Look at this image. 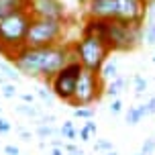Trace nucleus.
<instances>
[{
	"label": "nucleus",
	"mask_w": 155,
	"mask_h": 155,
	"mask_svg": "<svg viewBox=\"0 0 155 155\" xmlns=\"http://www.w3.org/2000/svg\"><path fill=\"white\" fill-rule=\"evenodd\" d=\"M149 6L147 0H116V18L143 27L149 18Z\"/></svg>",
	"instance_id": "obj_8"
},
{
	"label": "nucleus",
	"mask_w": 155,
	"mask_h": 155,
	"mask_svg": "<svg viewBox=\"0 0 155 155\" xmlns=\"http://www.w3.org/2000/svg\"><path fill=\"white\" fill-rule=\"evenodd\" d=\"M0 76H2V74H0Z\"/></svg>",
	"instance_id": "obj_43"
},
{
	"label": "nucleus",
	"mask_w": 155,
	"mask_h": 155,
	"mask_svg": "<svg viewBox=\"0 0 155 155\" xmlns=\"http://www.w3.org/2000/svg\"><path fill=\"white\" fill-rule=\"evenodd\" d=\"M149 112H147V104H137V106H131L129 112H127V123L129 124H137L141 123V118H145Z\"/></svg>",
	"instance_id": "obj_13"
},
{
	"label": "nucleus",
	"mask_w": 155,
	"mask_h": 155,
	"mask_svg": "<svg viewBox=\"0 0 155 155\" xmlns=\"http://www.w3.org/2000/svg\"><path fill=\"white\" fill-rule=\"evenodd\" d=\"M133 84H135V94H137V96H141V94L147 90V80L143 76H139V74L133 78Z\"/></svg>",
	"instance_id": "obj_21"
},
{
	"label": "nucleus",
	"mask_w": 155,
	"mask_h": 155,
	"mask_svg": "<svg viewBox=\"0 0 155 155\" xmlns=\"http://www.w3.org/2000/svg\"><path fill=\"white\" fill-rule=\"evenodd\" d=\"M155 151V139L151 137V139H147L145 143H143V147H141V155H151Z\"/></svg>",
	"instance_id": "obj_23"
},
{
	"label": "nucleus",
	"mask_w": 155,
	"mask_h": 155,
	"mask_svg": "<svg viewBox=\"0 0 155 155\" xmlns=\"http://www.w3.org/2000/svg\"><path fill=\"white\" fill-rule=\"evenodd\" d=\"M84 71V68L76 61V59H70V61L63 65L61 70L57 71L47 84H49V90L55 98H59L61 102L70 104L71 98H74V92H76V84L80 74Z\"/></svg>",
	"instance_id": "obj_7"
},
{
	"label": "nucleus",
	"mask_w": 155,
	"mask_h": 155,
	"mask_svg": "<svg viewBox=\"0 0 155 155\" xmlns=\"http://www.w3.org/2000/svg\"><path fill=\"white\" fill-rule=\"evenodd\" d=\"M70 45L74 59L88 71L98 74L104 61L110 57V49L106 47V43L98 37H92V35H80Z\"/></svg>",
	"instance_id": "obj_4"
},
{
	"label": "nucleus",
	"mask_w": 155,
	"mask_h": 155,
	"mask_svg": "<svg viewBox=\"0 0 155 155\" xmlns=\"http://www.w3.org/2000/svg\"><path fill=\"white\" fill-rule=\"evenodd\" d=\"M84 127H86V129H88V131H90V135H92V133H96V131H98V127H96V123H94L92 118H88V120H86V123H84Z\"/></svg>",
	"instance_id": "obj_31"
},
{
	"label": "nucleus",
	"mask_w": 155,
	"mask_h": 155,
	"mask_svg": "<svg viewBox=\"0 0 155 155\" xmlns=\"http://www.w3.org/2000/svg\"><path fill=\"white\" fill-rule=\"evenodd\" d=\"M2 96L8 98V100L15 98L16 96V84H12V82H4V84H2Z\"/></svg>",
	"instance_id": "obj_22"
},
{
	"label": "nucleus",
	"mask_w": 155,
	"mask_h": 155,
	"mask_svg": "<svg viewBox=\"0 0 155 155\" xmlns=\"http://www.w3.org/2000/svg\"><path fill=\"white\" fill-rule=\"evenodd\" d=\"M27 0H0V21L4 18V16L12 15L16 10H23L27 8Z\"/></svg>",
	"instance_id": "obj_11"
},
{
	"label": "nucleus",
	"mask_w": 155,
	"mask_h": 155,
	"mask_svg": "<svg viewBox=\"0 0 155 155\" xmlns=\"http://www.w3.org/2000/svg\"><path fill=\"white\" fill-rule=\"evenodd\" d=\"M51 155H65V151H63V147H53L51 149Z\"/></svg>",
	"instance_id": "obj_34"
},
{
	"label": "nucleus",
	"mask_w": 155,
	"mask_h": 155,
	"mask_svg": "<svg viewBox=\"0 0 155 155\" xmlns=\"http://www.w3.org/2000/svg\"><path fill=\"white\" fill-rule=\"evenodd\" d=\"M4 155H21V149L16 145H4Z\"/></svg>",
	"instance_id": "obj_29"
},
{
	"label": "nucleus",
	"mask_w": 155,
	"mask_h": 155,
	"mask_svg": "<svg viewBox=\"0 0 155 155\" xmlns=\"http://www.w3.org/2000/svg\"><path fill=\"white\" fill-rule=\"evenodd\" d=\"M31 18L33 16L29 15V10L23 8L0 21V55L6 57V61H10L16 51L25 47V37L29 31Z\"/></svg>",
	"instance_id": "obj_3"
},
{
	"label": "nucleus",
	"mask_w": 155,
	"mask_h": 155,
	"mask_svg": "<svg viewBox=\"0 0 155 155\" xmlns=\"http://www.w3.org/2000/svg\"><path fill=\"white\" fill-rule=\"evenodd\" d=\"M16 112L18 114H25V116H29V118H37V116H41V112H39L33 104H21V106H16Z\"/></svg>",
	"instance_id": "obj_18"
},
{
	"label": "nucleus",
	"mask_w": 155,
	"mask_h": 155,
	"mask_svg": "<svg viewBox=\"0 0 155 155\" xmlns=\"http://www.w3.org/2000/svg\"><path fill=\"white\" fill-rule=\"evenodd\" d=\"M104 86H106V82L100 78V74L84 70L78 78L76 92H74L70 106L78 108V106H90L94 102H98L104 96Z\"/></svg>",
	"instance_id": "obj_6"
},
{
	"label": "nucleus",
	"mask_w": 155,
	"mask_h": 155,
	"mask_svg": "<svg viewBox=\"0 0 155 155\" xmlns=\"http://www.w3.org/2000/svg\"><path fill=\"white\" fill-rule=\"evenodd\" d=\"M106 155H118V153H116V151H108V153H106Z\"/></svg>",
	"instance_id": "obj_36"
},
{
	"label": "nucleus",
	"mask_w": 155,
	"mask_h": 155,
	"mask_svg": "<svg viewBox=\"0 0 155 155\" xmlns=\"http://www.w3.org/2000/svg\"><path fill=\"white\" fill-rule=\"evenodd\" d=\"M74 116L76 118H84V120L94 118V108L92 106H78V108H74Z\"/></svg>",
	"instance_id": "obj_19"
},
{
	"label": "nucleus",
	"mask_w": 155,
	"mask_h": 155,
	"mask_svg": "<svg viewBox=\"0 0 155 155\" xmlns=\"http://www.w3.org/2000/svg\"><path fill=\"white\" fill-rule=\"evenodd\" d=\"M27 2H31V0H27Z\"/></svg>",
	"instance_id": "obj_41"
},
{
	"label": "nucleus",
	"mask_w": 155,
	"mask_h": 155,
	"mask_svg": "<svg viewBox=\"0 0 155 155\" xmlns=\"http://www.w3.org/2000/svg\"><path fill=\"white\" fill-rule=\"evenodd\" d=\"M153 63H155V55H153Z\"/></svg>",
	"instance_id": "obj_39"
},
{
	"label": "nucleus",
	"mask_w": 155,
	"mask_h": 155,
	"mask_svg": "<svg viewBox=\"0 0 155 155\" xmlns=\"http://www.w3.org/2000/svg\"><path fill=\"white\" fill-rule=\"evenodd\" d=\"M0 74H2V78H6L8 82H12V84H16L18 78H21V74L16 71V68L10 61H0Z\"/></svg>",
	"instance_id": "obj_15"
},
{
	"label": "nucleus",
	"mask_w": 155,
	"mask_h": 155,
	"mask_svg": "<svg viewBox=\"0 0 155 155\" xmlns=\"http://www.w3.org/2000/svg\"><path fill=\"white\" fill-rule=\"evenodd\" d=\"M0 112H2V106H0Z\"/></svg>",
	"instance_id": "obj_40"
},
{
	"label": "nucleus",
	"mask_w": 155,
	"mask_h": 155,
	"mask_svg": "<svg viewBox=\"0 0 155 155\" xmlns=\"http://www.w3.org/2000/svg\"><path fill=\"white\" fill-rule=\"evenodd\" d=\"M37 135L41 137V139H47V137H53V135H57V129H53L51 124L41 123V124L37 127Z\"/></svg>",
	"instance_id": "obj_20"
},
{
	"label": "nucleus",
	"mask_w": 155,
	"mask_h": 155,
	"mask_svg": "<svg viewBox=\"0 0 155 155\" xmlns=\"http://www.w3.org/2000/svg\"><path fill=\"white\" fill-rule=\"evenodd\" d=\"M37 96L45 102L47 106H51V90H47V88H39V90H37Z\"/></svg>",
	"instance_id": "obj_24"
},
{
	"label": "nucleus",
	"mask_w": 155,
	"mask_h": 155,
	"mask_svg": "<svg viewBox=\"0 0 155 155\" xmlns=\"http://www.w3.org/2000/svg\"><path fill=\"white\" fill-rule=\"evenodd\" d=\"M94 151H112V145H110V141L106 139H100V141H96V145H94Z\"/></svg>",
	"instance_id": "obj_25"
},
{
	"label": "nucleus",
	"mask_w": 155,
	"mask_h": 155,
	"mask_svg": "<svg viewBox=\"0 0 155 155\" xmlns=\"http://www.w3.org/2000/svg\"><path fill=\"white\" fill-rule=\"evenodd\" d=\"M153 2H155V0H153ZM153 15H155V8H153Z\"/></svg>",
	"instance_id": "obj_38"
},
{
	"label": "nucleus",
	"mask_w": 155,
	"mask_h": 155,
	"mask_svg": "<svg viewBox=\"0 0 155 155\" xmlns=\"http://www.w3.org/2000/svg\"><path fill=\"white\" fill-rule=\"evenodd\" d=\"M143 39L147 45H155V18H149L147 25H143Z\"/></svg>",
	"instance_id": "obj_16"
},
{
	"label": "nucleus",
	"mask_w": 155,
	"mask_h": 155,
	"mask_svg": "<svg viewBox=\"0 0 155 155\" xmlns=\"http://www.w3.org/2000/svg\"><path fill=\"white\" fill-rule=\"evenodd\" d=\"M27 10L33 18H51V21H68V10L61 0H31Z\"/></svg>",
	"instance_id": "obj_9"
},
{
	"label": "nucleus",
	"mask_w": 155,
	"mask_h": 155,
	"mask_svg": "<svg viewBox=\"0 0 155 155\" xmlns=\"http://www.w3.org/2000/svg\"><path fill=\"white\" fill-rule=\"evenodd\" d=\"M124 84H127V80L124 78H114V80H110V82H106V86H104V94L106 96H110V98H118V94L123 92Z\"/></svg>",
	"instance_id": "obj_14"
},
{
	"label": "nucleus",
	"mask_w": 155,
	"mask_h": 155,
	"mask_svg": "<svg viewBox=\"0 0 155 155\" xmlns=\"http://www.w3.org/2000/svg\"><path fill=\"white\" fill-rule=\"evenodd\" d=\"M21 98H23L25 104H33V102H35V96H33V94H29V92H25Z\"/></svg>",
	"instance_id": "obj_33"
},
{
	"label": "nucleus",
	"mask_w": 155,
	"mask_h": 155,
	"mask_svg": "<svg viewBox=\"0 0 155 155\" xmlns=\"http://www.w3.org/2000/svg\"><path fill=\"white\" fill-rule=\"evenodd\" d=\"M78 137H80V141H90V131H88L86 127H82V129L78 131Z\"/></svg>",
	"instance_id": "obj_30"
},
{
	"label": "nucleus",
	"mask_w": 155,
	"mask_h": 155,
	"mask_svg": "<svg viewBox=\"0 0 155 155\" xmlns=\"http://www.w3.org/2000/svg\"><path fill=\"white\" fill-rule=\"evenodd\" d=\"M137 155H141V153H137Z\"/></svg>",
	"instance_id": "obj_42"
},
{
	"label": "nucleus",
	"mask_w": 155,
	"mask_h": 155,
	"mask_svg": "<svg viewBox=\"0 0 155 155\" xmlns=\"http://www.w3.org/2000/svg\"><path fill=\"white\" fill-rule=\"evenodd\" d=\"M10 129H12L10 120H6L4 116H0V135H6V133H10Z\"/></svg>",
	"instance_id": "obj_27"
},
{
	"label": "nucleus",
	"mask_w": 155,
	"mask_h": 155,
	"mask_svg": "<svg viewBox=\"0 0 155 155\" xmlns=\"http://www.w3.org/2000/svg\"><path fill=\"white\" fill-rule=\"evenodd\" d=\"M82 35L102 39L110 53H129L143 41V27L118 18H86Z\"/></svg>",
	"instance_id": "obj_2"
},
{
	"label": "nucleus",
	"mask_w": 155,
	"mask_h": 155,
	"mask_svg": "<svg viewBox=\"0 0 155 155\" xmlns=\"http://www.w3.org/2000/svg\"><path fill=\"white\" fill-rule=\"evenodd\" d=\"M59 133H61V135H63L68 141H70V143H74V141L78 139V129L74 127V123H71V120H65Z\"/></svg>",
	"instance_id": "obj_17"
},
{
	"label": "nucleus",
	"mask_w": 155,
	"mask_h": 155,
	"mask_svg": "<svg viewBox=\"0 0 155 155\" xmlns=\"http://www.w3.org/2000/svg\"><path fill=\"white\" fill-rule=\"evenodd\" d=\"M100 78L104 80V82H110V80H114V78H118V61L116 59H106L104 61V65L100 68Z\"/></svg>",
	"instance_id": "obj_12"
},
{
	"label": "nucleus",
	"mask_w": 155,
	"mask_h": 155,
	"mask_svg": "<svg viewBox=\"0 0 155 155\" xmlns=\"http://www.w3.org/2000/svg\"><path fill=\"white\" fill-rule=\"evenodd\" d=\"M88 18H116V0H82Z\"/></svg>",
	"instance_id": "obj_10"
},
{
	"label": "nucleus",
	"mask_w": 155,
	"mask_h": 155,
	"mask_svg": "<svg viewBox=\"0 0 155 155\" xmlns=\"http://www.w3.org/2000/svg\"><path fill=\"white\" fill-rule=\"evenodd\" d=\"M68 21H51V18H31L29 31L25 37V47H49L63 43Z\"/></svg>",
	"instance_id": "obj_5"
},
{
	"label": "nucleus",
	"mask_w": 155,
	"mask_h": 155,
	"mask_svg": "<svg viewBox=\"0 0 155 155\" xmlns=\"http://www.w3.org/2000/svg\"><path fill=\"white\" fill-rule=\"evenodd\" d=\"M70 59H74L71 45L57 43L49 47H23L15 53L10 63L16 68L21 76L49 82Z\"/></svg>",
	"instance_id": "obj_1"
},
{
	"label": "nucleus",
	"mask_w": 155,
	"mask_h": 155,
	"mask_svg": "<svg viewBox=\"0 0 155 155\" xmlns=\"http://www.w3.org/2000/svg\"><path fill=\"white\" fill-rule=\"evenodd\" d=\"M63 151H65V153H70V155H84V151H82V149H78L74 143H63Z\"/></svg>",
	"instance_id": "obj_26"
},
{
	"label": "nucleus",
	"mask_w": 155,
	"mask_h": 155,
	"mask_svg": "<svg viewBox=\"0 0 155 155\" xmlns=\"http://www.w3.org/2000/svg\"><path fill=\"white\" fill-rule=\"evenodd\" d=\"M147 2H151V4H153V0H147Z\"/></svg>",
	"instance_id": "obj_37"
},
{
	"label": "nucleus",
	"mask_w": 155,
	"mask_h": 155,
	"mask_svg": "<svg viewBox=\"0 0 155 155\" xmlns=\"http://www.w3.org/2000/svg\"><path fill=\"white\" fill-rule=\"evenodd\" d=\"M110 112H112V114H118V112H120V110H123V102L118 100V98H112V102H110Z\"/></svg>",
	"instance_id": "obj_28"
},
{
	"label": "nucleus",
	"mask_w": 155,
	"mask_h": 155,
	"mask_svg": "<svg viewBox=\"0 0 155 155\" xmlns=\"http://www.w3.org/2000/svg\"><path fill=\"white\" fill-rule=\"evenodd\" d=\"M145 104H147V112L149 114H155V96H151Z\"/></svg>",
	"instance_id": "obj_32"
},
{
	"label": "nucleus",
	"mask_w": 155,
	"mask_h": 155,
	"mask_svg": "<svg viewBox=\"0 0 155 155\" xmlns=\"http://www.w3.org/2000/svg\"><path fill=\"white\" fill-rule=\"evenodd\" d=\"M21 137H23V141H31V133L25 131V129H21Z\"/></svg>",
	"instance_id": "obj_35"
}]
</instances>
